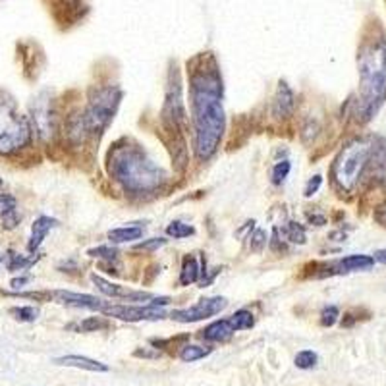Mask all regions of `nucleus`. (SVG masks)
I'll use <instances>...</instances> for the list:
<instances>
[{
    "mask_svg": "<svg viewBox=\"0 0 386 386\" xmlns=\"http://www.w3.org/2000/svg\"><path fill=\"white\" fill-rule=\"evenodd\" d=\"M187 68H190L193 151L199 161H207L216 153L226 128V118L222 108L221 70L212 52L195 57Z\"/></svg>",
    "mask_w": 386,
    "mask_h": 386,
    "instance_id": "f257e3e1",
    "label": "nucleus"
},
{
    "mask_svg": "<svg viewBox=\"0 0 386 386\" xmlns=\"http://www.w3.org/2000/svg\"><path fill=\"white\" fill-rule=\"evenodd\" d=\"M108 174L132 195H151L163 187L168 176L141 145L122 139L112 145L106 161Z\"/></svg>",
    "mask_w": 386,
    "mask_h": 386,
    "instance_id": "f03ea898",
    "label": "nucleus"
},
{
    "mask_svg": "<svg viewBox=\"0 0 386 386\" xmlns=\"http://www.w3.org/2000/svg\"><path fill=\"white\" fill-rule=\"evenodd\" d=\"M386 99V39H375L359 54V114L365 120Z\"/></svg>",
    "mask_w": 386,
    "mask_h": 386,
    "instance_id": "7ed1b4c3",
    "label": "nucleus"
},
{
    "mask_svg": "<svg viewBox=\"0 0 386 386\" xmlns=\"http://www.w3.org/2000/svg\"><path fill=\"white\" fill-rule=\"evenodd\" d=\"M373 143L371 139L357 137L352 139L349 143L342 147V151L336 154L330 174H332V182L340 192L352 193L357 187L359 180L363 178L371 153H373Z\"/></svg>",
    "mask_w": 386,
    "mask_h": 386,
    "instance_id": "20e7f679",
    "label": "nucleus"
},
{
    "mask_svg": "<svg viewBox=\"0 0 386 386\" xmlns=\"http://www.w3.org/2000/svg\"><path fill=\"white\" fill-rule=\"evenodd\" d=\"M31 122L19 114L18 105L6 91H0V154H12L31 143Z\"/></svg>",
    "mask_w": 386,
    "mask_h": 386,
    "instance_id": "39448f33",
    "label": "nucleus"
},
{
    "mask_svg": "<svg viewBox=\"0 0 386 386\" xmlns=\"http://www.w3.org/2000/svg\"><path fill=\"white\" fill-rule=\"evenodd\" d=\"M122 101V91L120 87L106 85L96 87L89 96V105L83 112L87 132L89 134H103L110 122L114 120V114L118 112V106Z\"/></svg>",
    "mask_w": 386,
    "mask_h": 386,
    "instance_id": "423d86ee",
    "label": "nucleus"
},
{
    "mask_svg": "<svg viewBox=\"0 0 386 386\" xmlns=\"http://www.w3.org/2000/svg\"><path fill=\"white\" fill-rule=\"evenodd\" d=\"M163 122L168 130H174L182 134L183 128L187 124V112L183 106L182 99V83L178 72H170L168 77V87H166V101L163 108Z\"/></svg>",
    "mask_w": 386,
    "mask_h": 386,
    "instance_id": "0eeeda50",
    "label": "nucleus"
},
{
    "mask_svg": "<svg viewBox=\"0 0 386 386\" xmlns=\"http://www.w3.org/2000/svg\"><path fill=\"white\" fill-rule=\"evenodd\" d=\"M19 298H31V299H45V301H57L60 305L76 309H89V311H99L103 313V309L110 303L105 299L95 298L91 294H79V292H68V290H52V292H31V294H16Z\"/></svg>",
    "mask_w": 386,
    "mask_h": 386,
    "instance_id": "6e6552de",
    "label": "nucleus"
},
{
    "mask_svg": "<svg viewBox=\"0 0 386 386\" xmlns=\"http://www.w3.org/2000/svg\"><path fill=\"white\" fill-rule=\"evenodd\" d=\"M103 315L120 318V321H125V323L161 321V318L166 317L163 307H154L151 303H147V305H132V303H130V305H128V303H112V301L103 309Z\"/></svg>",
    "mask_w": 386,
    "mask_h": 386,
    "instance_id": "1a4fd4ad",
    "label": "nucleus"
},
{
    "mask_svg": "<svg viewBox=\"0 0 386 386\" xmlns=\"http://www.w3.org/2000/svg\"><path fill=\"white\" fill-rule=\"evenodd\" d=\"M228 305L226 298H203L199 299L195 305L185 309H174L170 313V318L178 321V323H199V321H205V318H211L214 315H219L221 311H224Z\"/></svg>",
    "mask_w": 386,
    "mask_h": 386,
    "instance_id": "9d476101",
    "label": "nucleus"
},
{
    "mask_svg": "<svg viewBox=\"0 0 386 386\" xmlns=\"http://www.w3.org/2000/svg\"><path fill=\"white\" fill-rule=\"evenodd\" d=\"M91 282L95 284V288L105 294L106 298L112 299H125V301H151L153 296L149 292H137V290H130L128 286H120V284H114L110 280L103 278L99 274H91Z\"/></svg>",
    "mask_w": 386,
    "mask_h": 386,
    "instance_id": "9b49d317",
    "label": "nucleus"
},
{
    "mask_svg": "<svg viewBox=\"0 0 386 386\" xmlns=\"http://www.w3.org/2000/svg\"><path fill=\"white\" fill-rule=\"evenodd\" d=\"M33 122L41 137H50L54 134V110H52V103L45 93L37 96V101L33 103Z\"/></svg>",
    "mask_w": 386,
    "mask_h": 386,
    "instance_id": "f8f14e48",
    "label": "nucleus"
},
{
    "mask_svg": "<svg viewBox=\"0 0 386 386\" xmlns=\"http://www.w3.org/2000/svg\"><path fill=\"white\" fill-rule=\"evenodd\" d=\"M58 221L57 219H50L47 214L39 216L37 221L33 222L31 226V236H29L28 241V251L29 253H37V250L41 247V243L45 241V238L48 236V232L52 228H57Z\"/></svg>",
    "mask_w": 386,
    "mask_h": 386,
    "instance_id": "ddd939ff",
    "label": "nucleus"
},
{
    "mask_svg": "<svg viewBox=\"0 0 386 386\" xmlns=\"http://www.w3.org/2000/svg\"><path fill=\"white\" fill-rule=\"evenodd\" d=\"M294 106H296V96L292 93V89L288 87V83L280 81L274 101H272V114L276 118H288L294 112Z\"/></svg>",
    "mask_w": 386,
    "mask_h": 386,
    "instance_id": "4468645a",
    "label": "nucleus"
},
{
    "mask_svg": "<svg viewBox=\"0 0 386 386\" xmlns=\"http://www.w3.org/2000/svg\"><path fill=\"white\" fill-rule=\"evenodd\" d=\"M367 170H371V176L386 187V139L373 143V153Z\"/></svg>",
    "mask_w": 386,
    "mask_h": 386,
    "instance_id": "2eb2a0df",
    "label": "nucleus"
},
{
    "mask_svg": "<svg viewBox=\"0 0 386 386\" xmlns=\"http://www.w3.org/2000/svg\"><path fill=\"white\" fill-rule=\"evenodd\" d=\"M375 267V257L371 255H347L344 259H340L332 267L338 274H347V272H359V270H371Z\"/></svg>",
    "mask_w": 386,
    "mask_h": 386,
    "instance_id": "dca6fc26",
    "label": "nucleus"
},
{
    "mask_svg": "<svg viewBox=\"0 0 386 386\" xmlns=\"http://www.w3.org/2000/svg\"><path fill=\"white\" fill-rule=\"evenodd\" d=\"M54 363L62 367H76V369L91 371V373H106V371H108V365H105V363H101V361H96V359H91V357H85V356L57 357Z\"/></svg>",
    "mask_w": 386,
    "mask_h": 386,
    "instance_id": "f3484780",
    "label": "nucleus"
},
{
    "mask_svg": "<svg viewBox=\"0 0 386 386\" xmlns=\"http://www.w3.org/2000/svg\"><path fill=\"white\" fill-rule=\"evenodd\" d=\"M234 332L236 330L232 327L230 318H221V321H214L209 327L203 328L201 338L207 342H226V340H230Z\"/></svg>",
    "mask_w": 386,
    "mask_h": 386,
    "instance_id": "a211bd4d",
    "label": "nucleus"
},
{
    "mask_svg": "<svg viewBox=\"0 0 386 386\" xmlns=\"http://www.w3.org/2000/svg\"><path fill=\"white\" fill-rule=\"evenodd\" d=\"M143 226H120L108 232V241L110 243H130V241L139 240L143 236Z\"/></svg>",
    "mask_w": 386,
    "mask_h": 386,
    "instance_id": "6ab92c4d",
    "label": "nucleus"
},
{
    "mask_svg": "<svg viewBox=\"0 0 386 386\" xmlns=\"http://www.w3.org/2000/svg\"><path fill=\"white\" fill-rule=\"evenodd\" d=\"M199 278H201V269H199L197 259L192 257V255L183 257L182 270H180V284L182 286H190V284H195Z\"/></svg>",
    "mask_w": 386,
    "mask_h": 386,
    "instance_id": "aec40b11",
    "label": "nucleus"
},
{
    "mask_svg": "<svg viewBox=\"0 0 386 386\" xmlns=\"http://www.w3.org/2000/svg\"><path fill=\"white\" fill-rule=\"evenodd\" d=\"M280 236L284 238L290 243H299L303 245L307 241V234H305V228L298 224V222H286L282 228H280Z\"/></svg>",
    "mask_w": 386,
    "mask_h": 386,
    "instance_id": "412c9836",
    "label": "nucleus"
},
{
    "mask_svg": "<svg viewBox=\"0 0 386 386\" xmlns=\"http://www.w3.org/2000/svg\"><path fill=\"white\" fill-rule=\"evenodd\" d=\"M230 323L234 330H250L255 325V318H253V313L247 311V309H240L236 311L230 317Z\"/></svg>",
    "mask_w": 386,
    "mask_h": 386,
    "instance_id": "4be33fe9",
    "label": "nucleus"
},
{
    "mask_svg": "<svg viewBox=\"0 0 386 386\" xmlns=\"http://www.w3.org/2000/svg\"><path fill=\"white\" fill-rule=\"evenodd\" d=\"M211 347H203V346H182L180 349V359L185 361V363H192V361H199L203 357H207L211 354Z\"/></svg>",
    "mask_w": 386,
    "mask_h": 386,
    "instance_id": "5701e85b",
    "label": "nucleus"
},
{
    "mask_svg": "<svg viewBox=\"0 0 386 386\" xmlns=\"http://www.w3.org/2000/svg\"><path fill=\"white\" fill-rule=\"evenodd\" d=\"M166 234H168L170 238H174V240H183V238L193 236V234H195V228L182 221H174L166 226Z\"/></svg>",
    "mask_w": 386,
    "mask_h": 386,
    "instance_id": "b1692460",
    "label": "nucleus"
},
{
    "mask_svg": "<svg viewBox=\"0 0 386 386\" xmlns=\"http://www.w3.org/2000/svg\"><path fill=\"white\" fill-rule=\"evenodd\" d=\"M110 327V323L105 317H87L85 321H81L79 325H74L72 328H76L79 332H96V330H106Z\"/></svg>",
    "mask_w": 386,
    "mask_h": 386,
    "instance_id": "393cba45",
    "label": "nucleus"
},
{
    "mask_svg": "<svg viewBox=\"0 0 386 386\" xmlns=\"http://www.w3.org/2000/svg\"><path fill=\"white\" fill-rule=\"evenodd\" d=\"M10 315H14L16 321L19 323H33L39 317V309L33 305H23V307H12L10 309Z\"/></svg>",
    "mask_w": 386,
    "mask_h": 386,
    "instance_id": "a878e982",
    "label": "nucleus"
},
{
    "mask_svg": "<svg viewBox=\"0 0 386 386\" xmlns=\"http://www.w3.org/2000/svg\"><path fill=\"white\" fill-rule=\"evenodd\" d=\"M35 261H37V257H23V255H18V253H10L8 270L10 272H18V270L28 269Z\"/></svg>",
    "mask_w": 386,
    "mask_h": 386,
    "instance_id": "bb28decb",
    "label": "nucleus"
},
{
    "mask_svg": "<svg viewBox=\"0 0 386 386\" xmlns=\"http://www.w3.org/2000/svg\"><path fill=\"white\" fill-rule=\"evenodd\" d=\"M318 361V356L313 352V349H301L296 359H294V363L298 369H313V367L317 365Z\"/></svg>",
    "mask_w": 386,
    "mask_h": 386,
    "instance_id": "cd10ccee",
    "label": "nucleus"
},
{
    "mask_svg": "<svg viewBox=\"0 0 386 386\" xmlns=\"http://www.w3.org/2000/svg\"><path fill=\"white\" fill-rule=\"evenodd\" d=\"M290 170H292V163H290L288 159H284V161H280V163L274 164V168H272V183H276V185H280V183L286 182V178L290 176Z\"/></svg>",
    "mask_w": 386,
    "mask_h": 386,
    "instance_id": "c85d7f7f",
    "label": "nucleus"
},
{
    "mask_svg": "<svg viewBox=\"0 0 386 386\" xmlns=\"http://www.w3.org/2000/svg\"><path fill=\"white\" fill-rule=\"evenodd\" d=\"M338 317H340V311H338L336 305H328L321 311V325L323 327H334Z\"/></svg>",
    "mask_w": 386,
    "mask_h": 386,
    "instance_id": "c756f323",
    "label": "nucleus"
},
{
    "mask_svg": "<svg viewBox=\"0 0 386 386\" xmlns=\"http://www.w3.org/2000/svg\"><path fill=\"white\" fill-rule=\"evenodd\" d=\"M267 234L265 230H255V234L250 238V250L255 251V253H261V251L267 247Z\"/></svg>",
    "mask_w": 386,
    "mask_h": 386,
    "instance_id": "7c9ffc66",
    "label": "nucleus"
},
{
    "mask_svg": "<svg viewBox=\"0 0 386 386\" xmlns=\"http://www.w3.org/2000/svg\"><path fill=\"white\" fill-rule=\"evenodd\" d=\"M87 255H91V257H99V259H106V261H114L118 257V250L114 247H95V250H89L87 251Z\"/></svg>",
    "mask_w": 386,
    "mask_h": 386,
    "instance_id": "2f4dec72",
    "label": "nucleus"
},
{
    "mask_svg": "<svg viewBox=\"0 0 386 386\" xmlns=\"http://www.w3.org/2000/svg\"><path fill=\"white\" fill-rule=\"evenodd\" d=\"M166 245V240L164 238H151V240H143L141 243H137L134 250L135 251H156L159 247Z\"/></svg>",
    "mask_w": 386,
    "mask_h": 386,
    "instance_id": "473e14b6",
    "label": "nucleus"
},
{
    "mask_svg": "<svg viewBox=\"0 0 386 386\" xmlns=\"http://www.w3.org/2000/svg\"><path fill=\"white\" fill-rule=\"evenodd\" d=\"M0 216H2V224H4V228H6V230H12V228H16V226L19 224L18 209L6 211L4 214H0Z\"/></svg>",
    "mask_w": 386,
    "mask_h": 386,
    "instance_id": "72a5a7b5",
    "label": "nucleus"
},
{
    "mask_svg": "<svg viewBox=\"0 0 386 386\" xmlns=\"http://www.w3.org/2000/svg\"><path fill=\"white\" fill-rule=\"evenodd\" d=\"M321 185H323V176H313L307 183H305V190H303V195L305 197H313L315 193L321 190Z\"/></svg>",
    "mask_w": 386,
    "mask_h": 386,
    "instance_id": "f704fd0d",
    "label": "nucleus"
},
{
    "mask_svg": "<svg viewBox=\"0 0 386 386\" xmlns=\"http://www.w3.org/2000/svg\"><path fill=\"white\" fill-rule=\"evenodd\" d=\"M18 209V201L16 197H12L8 193H0V214H4L6 211Z\"/></svg>",
    "mask_w": 386,
    "mask_h": 386,
    "instance_id": "c9c22d12",
    "label": "nucleus"
},
{
    "mask_svg": "<svg viewBox=\"0 0 386 386\" xmlns=\"http://www.w3.org/2000/svg\"><path fill=\"white\" fill-rule=\"evenodd\" d=\"M375 221L378 222L380 226H385L386 228V203H383L375 211Z\"/></svg>",
    "mask_w": 386,
    "mask_h": 386,
    "instance_id": "e433bc0d",
    "label": "nucleus"
},
{
    "mask_svg": "<svg viewBox=\"0 0 386 386\" xmlns=\"http://www.w3.org/2000/svg\"><path fill=\"white\" fill-rule=\"evenodd\" d=\"M29 276H21V278H14L12 280V288H21L23 284H28Z\"/></svg>",
    "mask_w": 386,
    "mask_h": 386,
    "instance_id": "4c0bfd02",
    "label": "nucleus"
},
{
    "mask_svg": "<svg viewBox=\"0 0 386 386\" xmlns=\"http://www.w3.org/2000/svg\"><path fill=\"white\" fill-rule=\"evenodd\" d=\"M375 261H378V263H383V265H386V250L376 251V253H375Z\"/></svg>",
    "mask_w": 386,
    "mask_h": 386,
    "instance_id": "58836bf2",
    "label": "nucleus"
},
{
    "mask_svg": "<svg viewBox=\"0 0 386 386\" xmlns=\"http://www.w3.org/2000/svg\"><path fill=\"white\" fill-rule=\"evenodd\" d=\"M2 183H4V182H2V178H0V185H2Z\"/></svg>",
    "mask_w": 386,
    "mask_h": 386,
    "instance_id": "ea45409f",
    "label": "nucleus"
}]
</instances>
